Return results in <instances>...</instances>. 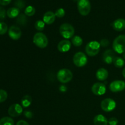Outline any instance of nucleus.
<instances>
[{
    "mask_svg": "<svg viewBox=\"0 0 125 125\" xmlns=\"http://www.w3.org/2000/svg\"><path fill=\"white\" fill-rule=\"evenodd\" d=\"M16 125H29V123L24 120H20L17 122Z\"/></svg>",
    "mask_w": 125,
    "mask_h": 125,
    "instance_id": "obj_36",
    "label": "nucleus"
},
{
    "mask_svg": "<svg viewBox=\"0 0 125 125\" xmlns=\"http://www.w3.org/2000/svg\"><path fill=\"white\" fill-rule=\"evenodd\" d=\"M11 1L12 0H0V4L2 6H6L9 4L11 2Z\"/></svg>",
    "mask_w": 125,
    "mask_h": 125,
    "instance_id": "obj_35",
    "label": "nucleus"
},
{
    "mask_svg": "<svg viewBox=\"0 0 125 125\" xmlns=\"http://www.w3.org/2000/svg\"><path fill=\"white\" fill-rule=\"evenodd\" d=\"M72 43L74 46H81L83 43V39L80 36L76 35L72 38Z\"/></svg>",
    "mask_w": 125,
    "mask_h": 125,
    "instance_id": "obj_23",
    "label": "nucleus"
},
{
    "mask_svg": "<svg viewBox=\"0 0 125 125\" xmlns=\"http://www.w3.org/2000/svg\"><path fill=\"white\" fill-rule=\"evenodd\" d=\"M0 125H14V121L10 117H4L0 120Z\"/></svg>",
    "mask_w": 125,
    "mask_h": 125,
    "instance_id": "obj_22",
    "label": "nucleus"
},
{
    "mask_svg": "<svg viewBox=\"0 0 125 125\" xmlns=\"http://www.w3.org/2000/svg\"><path fill=\"white\" fill-rule=\"evenodd\" d=\"M35 13V9L33 6H29L24 10V14L29 17L33 16Z\"/></svg>",
    "mask_w": 125,
    "mask_h": 125,
    "instance_id": "obj_24",
    "label": "nucleus"
},
{
    "mask_svg": "<svg viewBox=\"0 0 125 125\" xmlns=\"http://www.w3.org/2000/svg\"><path fill=\"white\" fill-rule=\"evenodd\" d=\"M23 113V107L19 104L11 105L8 109V114L10 117H17Z\"/></svg>",
    "mask_w": 125,
    "mask_h": 125,
    "instance_id": "obj_11",
    "label": "nucleus"
},
{
    "mask_svg": "<svg viewBox=\"0 0 125 125\" xmlns=\"http://www.w3.org/2000/svg\"><path fill=\"white\" fill-rule=\"evenodd\" d=\"M72 47V43L68 40H62L57 45V50L61 52H68Z\"/></svg>",
    "mask_w": 125,
    "mask_h": 125,
    "instance_id": "obj_14",
    "label": "nucleus"
},
{
    "mask_svg": "<svg viewBox=\"0 0 125 125\" xmlns=\"http://www.w3.org/2000/svg\"><path fill=\"white\" fill-rule=\"evenodd\" d=\"M27 19L26 17H25V15H24L23 14H21L18 16V18H17V23H19L21 25H24L26 23Z\"/></svg>",
    "mask_w": 125,
    "mask_h": 125,
    "instance_id": "obj_28",
    "label": "nucleus"
},
{
    "mask_svg": "<svg viewBox=\"0 0 125 125\" xmlns=\"http://www.w3.org/2000/svg\"><path fill=\"white\" fill-rule=\"evenodd\" d=\"M8 30L7 25L4 22H0V35H4Z\"/></svg>",
    "mask_w": 125,
    "mask_h": 125,
    "instance_id": "obj_27",
    "label": "nucleus"
},
{
    "mask_svg": "<svg viewBox=\"0 0 125 125\" xmlns=\"http://www.w3.org/2000/svg\"><path fill=\"white\" fill-rule=\"evenodd\" d=\"M101 107L104 112H110L115 109L116 103L113 99L106 98L101 101Z\"/></svg>",
    "mask_w": 125,
    "mask_h": 125,
    "instance_id": "obj_8",
    "label": "nucleus"
},
{
    "mask_svg": "<svg viewBox=\"0 0 125 125\" xmlns=\"http://www.w3.org/2000/svg\"><path fill=\"white\" fill-rule=\"evenodd\" d=\"M74 64L78 67H83L87 63V57L83 52H78L74 55L73 58Z\"/></svg>",
    "mask_w": 125,
    "mask_h": 125,
    "instance_id": "obj_7",
    "label": "nucleus"
},
{
    "mask_svg": "<svg viewBox=\"0 0 125 125\" xmlns=\"http://www.w3.org/2000/svg\"><path fill=\"white\" fill-rule=\"evenodd\" d=\"M123 59L125 60V52L123 54Z\"/></svg>",
    "mask_w": 125,
    "mask_h": 125,
    "instance_id": "obj_39",
    "label": "nucleus"
},
{
    "mask_svg": "<svg viewBox=\"0 0 125 125\" xmlns=\"http://www.w3.org/2000/svg\"><path fill=\"white\" fill-rule=\"evenodd\" d=\"M94 123L95 125H107L108 120L103 115L98 114L94 117Z\"/></svg>",
    "mask_w": 125,
    "mask_h": 125,
    "instance_id": "obj_18",
    "label": "nucleus"
},
{
    "mask_svg": "<svg viewBox=\"0 0 125 125\" xmlns=\"http://www.w3.org/2000/svg\"><path fill=\"white\" fill-rule=\"evenodd\" d=\"M7 96H8V95H7V92L2 89H0V103L4 102L7 100Z\"/></svg>",
    "mask_w": 125,
    "mask_h": 125,
    "instance_id": "obj_26",
    "label": "nucleus"
},
{
    "mask_svg": "<svg viewBox=\"0 0 125 125\" xmlns=\"http://www.w3.org/2000/svg\"><path fill=\"white\" fill-rule=\"evenodd\" d=\"M108 71L104 68H100L96 71V78L99 81H104L108 78Z\"/></svg>",
    "mask_w": 125,
    "mask_h": 125,
    "instance_id": "obj_17",
    "label": "nucleus"
},
{
    "mask_svg": "<svg viewBox=\"0 0 125 125\" xmlns=\"http://www.w3.org/2000/svg\"><path fill=\"white\" fill-rule=\"evenodd\" d=\"M101 45L97 41H91L85 46V52L89 56H95L100 52Z\"/></svg>",
    "mask_w": 125,
    "mask_h": 125,
    "instance_id": "obj_5",
    "label": "nucleus"
},
{
    "mask_svg": "<svg viewBox=\"0 0 125 125\" xmlns=\"http://www.w3.org/2000/svg\"><path fill=\"white\" fill-rule=\"evenodd\" d=\"M57 78L60 83L66 84L69 83L73 78V73L67 68L61 69L57 72Z\"/></svg>",
    "mask_w": 125,
    "mask_h": 125,
    "instance_id": "obj_4",
    "label": "nucleus"
},
{
    "mask_svg": "<svg viewBox=\"0 0 125 125\" xmlns=\"http://www.w3.org/2000/svg\"><path fill=\"white\" fill-rule=\"evenodd\" d=\"M115 57L114 51L112 50H107L103 54V60L107 64H111L113 62L114 59Z\"/></svg>",
    "mask_w": 125,
    "mask_h": 125,
    "instance_id": "obj_13",
    "label": "nucleus"
},
{
    "mask_svg": "<svg viewBox=\"0 0 125 125\" xmlns=\"http://www.w3.org/2000/svg\"><path fill=\"white\" fill-rule=\"evenodd\" d=\"M114 51L118 54L125 52V35H120L114 39L112 44Z\"/></svg>",
    "mask_w": 125,
    "mask_h": 125,
    "instance_id": "obj_1",
    "label": "nucleus"
},
{
    "mask_svg": "<svg viewBox=\"0 0 125 125\" xmlns=\"http://www.w3.org/2000/svg\"><path fill=\"white\" fill-rule=\"evenodd\" d=\"M92 92L95 95L98 96L103 95L106 92V87L103 83H95L92 87Z\"/></svg>",
    "mask_w": 125,
    "mask_h": 125,
    "instance_id": "obj_10",
    "label": "nucleus"
},
{
    "mask_svg": "<svg viewBox=\"0 0 125 125\" xmlns=\"http://www.w3.org/2000/svg\"><path fill=\"white\" fill-rule=\"evenodd\" d=\"M20 13V9L16 7H10L7 10V15L10 18H14L18 17Z\"/></svg>",
    "mask_w": 125,
    "mask_h": 125,
    "instance_id": "obj_19",
    "label": "nucleus"
},
{
    "mask_svg": "<svg viewBox=\"0 0 125 125\" xmlns=\"http://www.w3.org/2000/svg\"><path fill=\"white\" fill-rule=\"evenodd\" d=\"M33 42L37 47L41 49L45 48L48 45L47 37L42 32H37L34 35Z\"/></svg>",
    "mask_w": 125,
    "mask_h": 125,
    "instance_id": "obj_3",
    "label": "nucleus"
},
{
    "mask_svg": "<svg viewBox=\"0 0 125 125\" xmlns=\"http://www.w3.org/2000/svg\"><path fill=\"white\" fill-rule=\"evenodd\" d=\"M109 89L114 93L123 91L125 89V82L121 80L114 81L110 84Z\"/></svg>",
    "mask_w": 125,
    "mask_h": 125,
    "instance_id": "obj_9",
    "label": "nucleus"
},
{
    "mask_svg": "<svg viewBox=\"0 0 125 125\" xmlns=\"http://www.w3.org/2000/svg\"><path fill=\"white\" fill-rule=\"evenodd\" d=\"M78 9L79 13L83 16H86L90 13L91 4L89 0H78Z\"/></svg>",
    "mask_w": 125,
    "mask_h": 125,
    "instance_id": "obj_6",
    "label": "nucleus"
},
{
    "mask_svg": "<svg viewBox=\"0 0 125 125\" xmlns=\"http://www.w3.org/2000/svg\"><path fill=\"white\" fill-rule=\"evenodd\" d=\"M118 123V120L117 118L115 117H112L108 121V123L109 125H117Z\"/></svg>",
    "mask_w": 125,
    "mask_h": 125,
    "instance_id": "obj_32",
    "label": "nucleus"
},
{
    "mask_svg": "<svg viewBox=\"0 0 125 125\" xmlns=\"http://www.w3.org/2000/svg\"><path fill=\"white\" fill-rule=\"evenodd\" d=\"M24 115L27 118H32L33 117V113L30 111H26L24 112Z\"/></svg>",
    "mask_w": 125,
    "mask_h": 125,
    "instance_id": "obj_34",
    "label": "nucleus"
},
{
    "mask_svg": "<svg viewBox=\"0 0 125 125\" xmlns=\"http://www.w3.org/2000/svg\"><path fill=\"white\" fill-rule=\"evenodd\" d=\"M54 13L56 17H58V18H62V17H64L65 14V11L63 8H59L56 10Z\"/></svg>",
    "mask_w": 125,
    "mask_h": 125,
    "instance_id": "obj_29",
    "label": "nucleus"
},
{
    "mask_svg": "<svg viewBox=\"0 0 125 125\" xmlns=\"http://www.w3.org/2000/svg\"><path fill=\"white\" fill-rule=\"evenodd\" d=\"M67 87L65 86V85H61V87H60L59 88V90L61 92H65L66 91H67Z\"/></svg>",
    "mask_w": 125,
    "mask_h": 125,
    "instance_id": "obj_37",
    "label": "nucleus"
},
{
    "mask_svg": "<svg viewBox=\"0 0 125 125\" xmlns=\"http://www.w3.org/2000/svg\"><path fill=\"white\" fill-rule=\"evenodd\" d=\"M6 14H7V12H6V10L2 7L0 6V21L4 20V18H6Z\"/></svg>",
    "mask_w": 125,
    "mask_h": 125,
    "instance_id": "obj_30",
    "label": "nucleus"
},
{
    "mask_svg": "<svg viewBox=\"0 0 125 125\" xmlns=\"http://www.w3.org/2000/svg\"><path fill=\"white\" fill-rule=\"evenodd\" d=\"M45 23H44L43 21L42 20H37L35 23L34 26L35 28L39 31H43L44 28H45Z\"/></svg>",
    "mask_w": 125,
    "mask_h": 125,
    "instance_id": "obj_25",
    "label": "nucleus"
},
{
    "mask_svg": "<svg viewBox=\"0 0 125 125\" xmlns=\"http://www.w3.org/2000/svg\"><path fill=\"white\" fill-rule=\"evenodd\" d=\"M56 19V15L54 12L51 11H48L44 14L43 17V21L45 24H51L54 22Z\"/></svg>",
    "mask_w": 125,
    "mask_h": 125,
    "instance_id": "obj_16",
    "label": "nucleus"
},
{
    "mask_svg": "<svg viewBox=\"0 0 125 125\" xmlns=\"http://www.w3.org/2000/svg\"><path fill=\"white\" fill-rule=\"evenodd\" d=\"M113 29L116 31H122L125 29V20L123 18H118L112 23Z\"/></svg>",
    "mask_w": 125,
    "mask_h": 125,
    "instance_id": "obj_15",
    "label": "nucleus"
},
{
    "mask_svg": "<svg viewBox=\"0 0 125 125\" xmlns=\"http://www.w3.org/2000/svg\"><path fill=\"white\" fill-rule=\"evenodd\" d=\"M122 74H123V77L125 78V67L124 68V69L123 70V71H122Z\"/></svg>",
    "mask_w": 125,
    "mask_h": 125,
    "instance_id": "obj_38",
    "label": "nucleus"
},
{
    "mask_svg": "<svg viewBox=\"0 0 125 125\" xmlns=\"http://www.w3.org/2000/svg\"><path fill=\"white\" fill-rule=\"evenodd\" d=\"M113 63L114 66L117 68H120L124 67L125 65V61L123 58L120 57H115L114 59Z\"/></svg>",
    "mask_w": 125,
    "mask_h": 125,
    "instance_id": "obj_21",
    "label": "nucleus"
},
{
    "mask_svg": "<svg viewBox=\"0 0 125 125\" xmlns=\"http://www.w3.org/2000/svg\"><path fill=\"white\" fill-rule=\"evenodd\" d=\"M32 97L30 95H25L21 99V105L23 107H28L32 103Z\"/></svg>",
    "mask_w": 125,
    "mask_h": 125,
    "instance_id": "obj_20",
    "label": "nucleus"
},
{
    "mask_svg": "<svg viewBox=\"0 0 125 125\" xmlns=\"http://www.w3.org/2000/svg\"><path fill=\"white\" fill-rule=\"evenodd\" d=\"M100 43L101 46H103V47H106L109 45V41L107 39H103L102 40H101Z\"/></svg>",
    "mask_w": 125,
    "mask_h": 125,
    "instance_id": "obj_33",
    "label": "nucleus"
},
{
    "mask_svg": "<svg viewBox=\"0 0 125 125\" xmlns=\"http://www.w3.org/2000/svg\"><path fill=\"white\" fill-rule=\"evenodd\" d=\"M61 35L66 40L72 39L74 34V29L72 24L69 23H63L59 28Z\"/></svg>",
    "mask_w": 125,
    "mask_h": 125,
    "instance_id": "obj_2",
    "label": "nucleus"
},
{
    "mask_svg": "<svg viewBox=\"0 0 125 125\" xmlns=\"http://www.w3.org/2000/svg\"><path fill=\"white\" fill-rule=\"evenodd\" d=\"M8 33L10 37L14 40H18L21 36V31L16 26H12L10 27Z\"/></svg>",
    "mask_w": 125,
    "mask_h": 125,
    "instance_id": "obj_12",
    "label": "nucleus"
},
{
    "mask_svg": "<svg viewBox=\"0 0 125 125\" xmlns=\"http://www.w3.org/2000/svg\"><path fill=\"white\" fill-rule=\"evenodd\" d=\"M15 6H17V8L22 9L25 6V2L23 0H17L15 2Z\"/></svg>",
    "mask_w": 125,
    "mask_h": 125,
    "instance_id": "obj_31",
    "label": "nucleus"
}]
</instances>
